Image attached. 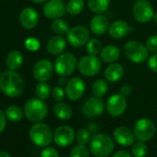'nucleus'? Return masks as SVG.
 <instances>
[{"label":"nucleus","mask_w":157,"mask_h":157,"mask_svg":"<svg viewBox=\"0 0 157 157\" xmlns=\"http://www.w3.org/2000/svg\"><path fill=\"white\" fill-rule=\"evenodd\" d=\"M25 46L30 51H37L40 48V42L34 37H30L25 41Z\"/></svg>","instance_id":"obj_37"},{"label":"nucleus","mask_w":157,"mask_h":157,"mask_svg":"<svg viewBox=\"0 0 157 157\" xmlns=\"http://www.w3.org/2000/svg\"><path fill=\"white\" fill-rule=\"evenodd\" d=\"M75 138H76V141L78 142V144L86 145L90 141V132L85 128L78 129L76 133Z\"/></svg>","instance_id":"obj_35"},{"label":"nucleus","mask_w":157,"mask_h":157,"mask_svg":"<svg viewBox=\"0 0 157 157\" xmlns=\"http://www.w3.org/2000/svg\"><path fill=\"white\" fill-rule=\"evenodd\" d=\"M23 111L28 120L32 122H40L46 117L48 109L44 100L32 98L26 102Z\"/></svg>","instance_id":"obj_4"},{"label":"nucleus","mask_w":157,"mask_h":157,"mask_svg":"<svg viewBox=\"0 0 157 157\" xmlns=\"http://www.w3.org/2000/svg\"><path fill=\"white\" fill-rule=\"evenodd\" d=\"M108 91V84L106 82V81L102 80V78H99V80L95 81L94 83L93 84L92 87V92L94 94V96L96 97H103L106 94Z\"/></svg>","instance_id":"obj_29"},{"label":"nucleus","mask_w":157,"mask_h":157,"mask_svg":"<svg viewBox=\"0 0 157 157\" xmlns=\"http://www.w3.org/2000/svg\"><path fill=\"white\" fill-rule=\"evenodd\" d=\"M105 110V103L100 97H90L85 101L82 107V114L87 117H96L103 114Z\"/></svg>","instance_id":"obj_16"},{"label":"nucleus","mask_w":157,"mask_h":157,"mask_svg":"<svg viewBox=\"0 0 157 157\" xmlns=\"http://www.w3.org/2000/svg\"><path fill=\"white\" fill-rule=\"evenodd\" d=\"M127 99L120 94H115L111 95L108 98L105 105L108 114L115 117L123 115L127 109Z\"/></svg>","instance_id":"obj_12"},{"label":"nucleus","mask_w":157,"mask_h":157,"mask_svg":"<svg viewBox=\"0 0 157 157\" xmlns=\"http://www.w3.org/2000/svg\"><path fill=\"white\" fill-rule=\"evenodd\" d=\"M112 157H131L130 153L128 152L127 151H124V150H121V151H118L117 152H115Z\"/></svg>","instance_id":"obj_43"},{"label":"nucleus","mask_w":157,"mask_h":157,"mask_svg":"<svg viewBox=\"0 0 157 157\" xmlns=\"http://www.w3.org/2000/svg\"><path fill=\"white\" fill-rule=\"evenodd\" d=\"M112 138L104 133L94 134L90 140V151L95 157H107L114 150Z\"/></svg>","instance_id":"obj_2"},{"label":"nucleus","mask_w":157,"mask_h":157,"mask_svg":"<svg viewBox=\"0 0 157 157\" xmlns=\"http://www.w3.org/2000/svg\"><path fill=\"white\" fill-rule=\"evenodd\" d=\"M55 67L52 62L48 59H40L37 61L33 67V74L36 81L38 82H46L52 77L54 73Z\"/></svg>","instance_id":"obj_13"},{"label":"nucleus","mask_w":157,"mask_h":157,"mask_svg":"<svg viewBox=\"0 0 157 157\" xmlns=\"http://www.w3.org/2000/svg\"><path fill=\"white\" fill-rule=\"evenodd\" d=\"M66 9L69 15H78L84 9V1L83 0H68L66 5Z\"/></svg>","instance_id":"obj_27"},{"label":"nucleus","mask_w":157,"mask_h":157,"mask_svg":"<svg viewBox=\"0 0 157 157\" xmlns=\"http://www.w3.org/2000/svg\"><path fill=\"white\" fill-rule=\"evenodd\" d=\"M155 125L149 118L139 119L133 127V133L135 135V138L138 140L144 142L151 140L155 134Z\"/></svg>","instance_id":"obj_7"},{"label":"nucleus","mask_w":157,"mask_h":157,"mask_svg":"<svg viewBox=\"0 0 157 157\" xmlns=\"http://www.w3.org/2000/svg\"><path fill=\"white\" fill-rule=\"evenodd\" d=\"M86 48H87V52L89 53V55L97 56L98 54L101 53L103 49V44L99 39L93 38V39H90L89 42L87 43Z\"/></svg>","instance_id":"obj_32"},{"label":"nucleus","mask_w":157,"mask_h":157,"mask_svg":"<svg viewBox=\"0 0 157 157\" xmlns=\"http://www.w3.org/2000/svg\"><path fill=\"white\" fill-rule=\"evenodd\" d=\"M148 67L152 71L157 73V54H153L151 55L148 59Z\"/></svg>","instance_id":"obj_40"},{"label":"nucleus","mask_w":157,"mask_h":157,"mask_svg":"<svg viewBox=\"0 0 157 157\" xmlns=\"http://www.w3.org/2000/svg\"><path fill=\"white\" fill-rule=\"evenodd\" d=\"M114 138L117 142L122 146L128 147L134 143L135 135L132 130L127 127H118L114 130Z\"/></svg>","instance_id":"obj_19"},{"label":"nucleus","mask_w":157,"mask_h":157,"mask_svg":"<svg viewBox=\"0 0 157 157\" xmlns=\"http://www.w3.org/2000/svg\"><path fill=\"white\" fill-rule=\"evenodd\" d=\"M147 151H148V146L144 141L139 140L138 142L132 144L131 152L134 157H144L147 154Z\"/></svg>","instance_id":"obj_33"},{"label":"nucleus","mask_w":157,"mask_h":157,"mask_svg":"<svg viewBox=\"0 0 157 157\" xmlns=\"http://www.w3.org/2000/svg\"><path fill=\"white\" fill-rule=\"evenodd\" d=\"M109 22L105 16L97 14L94 16L90 22V29L95 35H103L108 31Z\"/></svg>","instance_id":"obj_20"},{"label":"nucleus","mask_w":157,"mask_h":157,"mask_svg":"<svg viewBox=\"0 0 157 157\" xmlns=\"http://www.w3.org/2000/svg\"><path fill=\"white\" fill-rule=\"evenodd\" d=\"M119 94L125 97H128L130 94H131V87L129 85H123L120 88V92Z\"/></svg>","instance_id":"obj_42"},{"label":"nucleus","mask_w":157,"mask_h":157,"mask_svg":"<svg viewBox=\"0 0 157 157\" xmlns=\"http://www.w3.org/2000/svg\"><path fill=\"white\" fill-rule=\"evenodd\" d=\"M39 22V15L33 8H25L20 14V23L25 29L31 30L37 26Z\"/></svg>","instance_id":"obj_17"},{"label":"nucleus","mask_w":157,"mask_h":157,"mask_svg":"<svg viewBox=\"0 0 157 157\" xmlns=\"http://www.w3.org/2000/svg\"><path fill=\"white\" fill-rule=\"evenodd\" d=\"M23 63V56L19 50H12L9 53L6 59V65L10 70L19 69Z\"/></svg>","instance_id":"obj_25"},{"label":"nucleus","mask_w":157,"mask_h":157,"mask_svg":"<svg viewBox=\"0 0 157 157\" xmlns=\"http://www.w3.org/2000/svg\"><path fill=\"white\" fill-rule=\"evenodd\" d=\"M147 49L151 52H157V35H151L146 40Z\"/></svg>","instance_id":"obj_38"},{"label":"nucleus","mask_w":157,"mask_h":157,"mask_svg":"<svg viewBox=\"0 0 157 157\" xmlns=\"http://www.w3.org/2000/svg\"><path fill=\"white\" fill-rule=\"evenodd\" d=\"M126 56L133 63L140 64L145 62L149 56V50L146 45L137 41H129L124 45Z\"/></svg>","instance_id":"obj_5"},{"label":"nucleus","mask_w":157,"mask_h":157,"mask_svg":"<svg viewBox=\"0 0 157 157\" xmlns=\"http://www.w3.org/2000/svg\"><path fill=\"white\" fill-rule=\"evenodd\" d=\"M32 1L35 4H41V3H44L45 1H47V0H32Z\"/></svg>","instance_id":"obj_46"},{"label":"nucleus","mask_w":157,"mask_h":157,"mask_svg":"<svg viewBox=\"0 0 157 157\" xmlns=\"http://www.w3.org/2000/svg\"><path fill=\"white\" fill-rule=\"evenodd\" d=\"M55 70L59 76H70L77 67V59L71 53L60 54L55 61Z\"/></svg>","instance_id":"obj_6"},{"label":"nucleus","mask_w":157,"mask_h":157,"mask_svg":"<svg viewBox=\"0 0 157 157\" xmlns=\"http://www.w3.org/2000/svg\"><path fill=\"white\" fill-rule=\"evenodd\" d=\"M124 74L123 66L119 63H111L105 70V78L109 82H117Z\"/></svg>","instance_id":"obj_22"},{"label":"nucleus","mask_w":157,"mask_h":157,"mask_svg":"<svg viewBox=\"0 0 157 157\" xmlns=\"http://www.w3.org/2000/svg\"><path fill=\"white\" fill-rule=\"evenodd\" d=\"M54 141L59 147H67L75 139L74 129L67 125L59 126L54 132Z\"/></svg>","instance_id":"obj_14"},{"label":"nucleus","mask_w":157,"mask_h":157,"mask_svg":"<svg viewBox=\"0 0 157 157\" xmlns=\"http://www.w3.org/2000/svg\"><path fill=\"white\" fill-rule=\"evenodd\" d=\"M102 64L97 56L88 55L82 56L78 63V69L81 74L85 77H94L96 76L100 69Z\"/></svg>","instance_id":"obj_8"},{"label":"nucleus","mask_w":157,"mask_h":157,"mask_svg":"<svg viewBox=\"0 0 157 157\" xmlns=\"http://www.w3.org/2000/svg\"><path fill=\"white\" fill-rule=\"evenodd\" d=\"M132 13L136 21L140 23L149 22L154 16L153 8L147 0H137L133 5Z\"/></svg>","instance_id":"obj_9"},{"label":"nucleus","mask_w":157,"mask_h":157,"mask_svg":"<svg viewBox=\"0 0 157 157\" xmlns=\"http://www.w3.org/2000/svg\"><path fill=\"white\" fill-rule=\"evenodd\" d=\"M85 82L82 78L78 77H73L66 83V95L70 101H77L81 99L85 92Z\"/></svg>","instance_id":"obj_11"},{"label":"nucleus","mask_w":157,"mask_h":157,"mask_svg":"<svg viewBox=\"0 0 157 157\" xmlns=\"http://www.w3.org/2000/svg\"><path fill=\"white\" fill-rule=\"evenodd\" d=\"M7 127V117L6 113L0 110V133H2Z\"/></svg>","instance_id":"obj_41"},{"label":"nucleus","mask_w":157,"mask_h":157,"mask_svg":"<svg viewBox=\"0 0 157 157\" xmlns=\"http://www.w3.org/2000/svg\"><path fill=\"white\" fill-rule=\"evenodd\" d=\"M69 157H90V151L85 145L78 144L72 148Z\"/></svg>","instance_id":"obj_34"},{"label":"nucleus","mask_w":157,"mask_h":157,"mask_svg":"<svg viewBox=\"0 0 157 157\" xmlns=\"http://www.w3.org/2000/svg\"><path fill=\"white\" fill-rule=\"evenodd\" d=\"M23 78L16 70H6L0 75V90L9 97H17L24 90Z\"/></svg>","instance_id":"obj_1"},{"label":"nucleus","mask_w":157,"mask_h":157,"mask_svg":"<svg viewBox=\"0 0 157 157\" xmlns=\"http://www.w3.org/2000/svg\"><path fill=\"white\" fill-rule=\"evenodd\" d=\"M51 28L53 30V32L55 33H56L57 35H64L67 34L69 31V27L67 25V23L61 20V19H56L52 22Z\"/></svg>","instance_id":"obj_31"},{"label":"nucleus","mask_w":157,"mask_h":157,"mask_svg":"<svg viewBox=\"0 0 157 157\" xmlns=\"http://www.w3.org/2000/svg\"><path fill=\"white\" fill-rule=\"evenodd\" d=\"M41 157H59V153L56 149L53 147H46L42 151Z\"/></svg>","instance_id":"obj_39"},{"label":"nucleus","mask_w":157,"mask_h":157,"mask_svg":"<svg viewBox=\"0 0 157 157\" xmlns=\"http://www.w3.org/2000/svg\"><path fill=\"white\" fill-rule=\"evenodd\" d=\"M51 93H52L51 88L49 84L46 83L45 82H40L35 87V94L39 99L46 100L50 96Z\"/></svg>","instance_id":"obj_30"},{"label":"nucleus","mask_w":157,"mask_h":157,"mask_svg":"<svg viewBox=\"0 0 157 157\" xmlns=\"http://www.w3.org/2000/svg\"><path fill=\"white\" fill-rule=\"evenodd\" d=\"M53 111L56 117L61 120H68L73 116V110L71 106L62 102H56L53 107Z\"/></svg>","instance_id":"obj_24"},{"label":"nucleus","mask_w":157,"mask_h":157,"mask_svg":"<svg viewBox=\"0 0 157 157\" xmlns=\"http://www.w3.org/2000/svg\"><path fill=\"white\" fill-rule=\"evenodd\" d=\"M100 57L105 63H114L120 57V49L116 45H106L102 49Z\"/></svg>","instance_id":"obj_23"},{"label":"nucleus","mask_w":157,"mask_h":157,"mask_svg":"<svg viewBox=\"0 0 157 157\" xmlns=\"http://www.w3.org/2000/svg\"><path fill=\"white\" fill-rule=\"evenodd\" d=\"M0 157H10V154L6 151H0Z\"/></svg>","instance_id":"obj_45"},{"label":"nucleus","mask_w":157,"mask_h":157,"mask_svg":"<svg viewBox=\"0 0 157 157\" xmlns=\"http://www.w3.org/2000/svg\"><path fill=\"white\" fill-rule=\"evenodd\" d=\"M67 35V38L68 44L71 46L77 47V48L87 44V43L90 40L89 30L86 27L81 26V25H78L69 29Z\"/></svg>","instance_id":"obj_10"},{"label":"nucleus","mask_w":157,"mask_h":157,"mask_svg":"<svg viewBox=\"0 0 157 157\" xmlns=\"http://www.w3.org/2000/svg\"><path fill=\"white\" fill-rule=\"evenodd\" d=\"M67 11L66 5L63 0H48L44 4L43 12L47 19H61Z\"/></svg>","instance_id":"obj_15"},{"label":"nucleus","mask_w":157,"mask_h":157,"mask_svg":"<svg viewBox=\"0 0 157 157\" xmlns=\"http://www.w3.org/2000/svg\"><path fill=\"white\" fill-rule=\"evenodd\" d=\"M5 113H6L7 118L10 121L19 122L22 119L24 111H22V109L18 105H10L7 108Z\"/></svg>","instance_id":"obj_28"},{"label":"nucleus","mask_w":157,"mask_h":157,"mask_svg":"<svg viewBox=\"0 0 157 157\" xmlns=\"http://www.w3.org/2000/svg\"><path fill=\"white\" fill-rule=\"evenodd\" d=\"M87 5L92 12L95 14H102L108 9L110 0H88Z\"/></svg>","instance_id":"obj_26"},{"label":"nucleus","mask_w":157,"mask_h":157,"mask_svg":"<svg viewBox=\"0 0 157 157\" xmlns=\"http://www.w3.org/2000/svg\"><path fill=\"white\" fill-rule=\"evenodd\" d=\"M132 28L125 21H115L108 27V33L113 39H122L128 34Z\"/></svg>","instance_id":"obj_18"},{"label":"nucleus","mask_w":157,"mask_h":157,"mask_svg":"<svg viewBox=\"0 0 157 157\" xmlns=\"http://www.w3.org/2000/svg\"><path fill=\"white\" fill-rule=\"evenodd\" d=\"M66 77H63V76H60V78H59V80H58V83H59V85L60 86H62V85H65L66 84Z\"/></svg>","instance_id":"obj_44"},{"label":"nucleus","mask_w":157,"mask_h":157,"mask_svg":"<svg viewBox=\"0 0 157 157\" xmlns=\"http://www.w3.org/2000/svg\"><path fill=\"white\" fill-rule=\"evenodd\" d=\"M67 45V41L63 37V35H56L50 38L47 43L46 48L50 55L52 56H59L63 53Z\"/></svg>","instance_id":"obj_21"},{"label":"nucleus","mask_w":157,"mask_h":157,"mask_svg":"<svg viewBox=\"0 0 157 157\" xmlns=\"http://www.w3.org/2000/svg\"><path fill=\"white\" fill-rule=\"evenodd\" d=\"M153 21H154V22L157 24V12H156V13H154V16H153Z\"/></svg>","instance_id":"obj_47"},{"label":"nucleus","mask_w":157,"mask_h":157,"mask_svg":"<svg viewBox=\"0 0 157 157\" xmlns=\"http://www.w3.org/2000/svg\"><path fill=\"white\" fill-rule=\"evenodd\" d=\"M29 137L32 142L36 146L46 147L52 142L54 134L46 124L37 122L30 128Z\"/></svg>","instance_id":"obj_3"},{"label":"nucleus","mask_w":157,"mask_h":157,"mask_svg":"<svg viewBox=\"0 0 157 157\" xmlns=\"http://www.w3.org/2000/svg\"><path fill=\"white\" fill-rule=\"evenodd\" d=\"M51 94H52L53 99H54L56 102H61V101L64 99L65 95H66V92H65V90L59 85V86L54 87V89L52 90Z\"/></svg>","instance_id":"obj_36"}]
</instances>
